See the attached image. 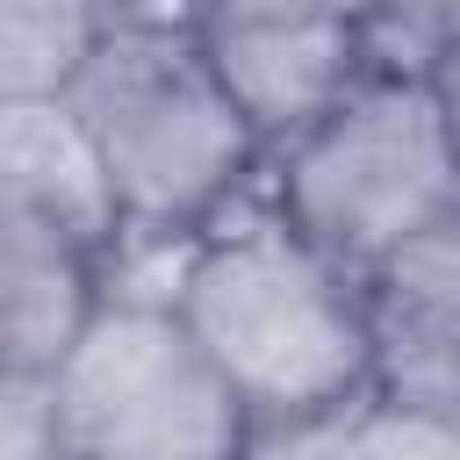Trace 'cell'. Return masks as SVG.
<instances>
[{"label":"cell","instance_id":"9c48e42d","mask_svg":"<svg viewBox=\"0 0 460 460\" xmlns=\"http://www.w3.org/2000/svg\"><path fill=\"white\" fill-rule=\"evenodd\" d=\"M122 7L137 0H0V101L65 93Z\"/></svg>","mask_w":460,"mask_h":460},{"label":"cell","instance_id":"277c9868","mask_svg":"<svg viewBox=\"0 0 460 460\" xmlns=\"http://www.w3.org/2000/svg\"><path fill=\"white\" fill-rule=\"evenodd\" d=\"M259 446L266 431L165 288H108L50 367L58 460H252Z\"/></svg>","mask_w":460,"mask_h":460},{"label":"cell","instance_id":"5bb4252c","mask_svg":"<svg viewBox=\"0 0 460 460\" xmlns=\"http://www.w3.org/2000/svg\"><path fill=\"white\" fill-rule=\"evenodd\" d=\"M158 7H172V0H158Z\"/></svg>","mask_w":460,"mask_h":460},{"label":"cell","instance_id":"30bf717a","mask_svg":"<svg viewBox=\"0 0 460 460\" xmlns=\"http://www.w3.org/2000/svg\"><path fill=\"white\" fill-rule=\"evenodd\" d=\"M316 460H460V402L374 388L316 431Z\"/></svg>","mask_w":460,"mask_h":460},{"label":"cell","instance_id":"6da1fadb","mask_svg":"<svg viewBox=\"0 0 460 460\" xmlns=\"http://www.w3.org/2000/svg\"><path fill=\"white\" fill-rule=\"evenodd\" d=\"M165 295L266 438L323 431L381 388L359 280L316 252L266 187L180 244Z\"/></svg>","mask_w":460,"mask_h":460},{"label":"cell","instance_id":"4fadbf2b","mask_svg":"<svg viewBox=\"0 0 460 460\" xmlns=\"http://www.w3.org/2000/svg\"><path fill=\"white\" fill-rule=\"evenodd\" d=\"M453 101H460V79H453Z\"/></svg>","mask_w":460,"mask_h":460},{"label":"cell","instance_id":"8992f818","mask_svg":"<svg viewBox=\"0 0 460 460\" xmlns=\"http://www.w3.org/2000/svg\"><path fill=\"white\" fill-rule=\"evenodd\" d=\"M374 374L395 395H453L460 388V208L402 237L359 273Z\"/></svg>","mask_w":460,"mask_h":460},{"label":"cell","instance_id":"3957f363","mask_svg":"<svg viewBox=\"0 0 460 460\" xmlns=\"http://www.w3.org/2000/svg\"><path fill=\"white\" fill-rule=\"evenodd\" d=\"M266 201L352 280L460 208V101L431 72L374 65L266 158Z\"/></svg>","mask_w":460,"mask_h":460},{"label":"cell","instance_id":"9a60e30c","mask_svg":"<svg viewBox=\"0 0 460 460\" xmlns=\"http://www.w3.org/2000/svg\"><path fill=\"white\" fill-rule=\"evenodd\" d=\"M453 402H460V388H453Z\"/></svg>","mask_w":460,"mask_h":460},{"label":"cell","instance_id":"7c38bea8","mask_svg":"<svg viewBox=\"0 0 460 460\" xmlns=\"http://www.w3.org/2000/svg\"><path fill=\"white\" fill-rule=\"evenodd\" d=\"M252 460H316V431H288V438H266Z\"/></svg>","mask_w":460,"mask_h":460},{"label":"cell","instance_id":"8fae6325","mask_svg":"<svg viewBox=\"0 0 460 460\" xmlns=\"http://www.w3.org/2000/svg\"><path fill=\"white\" fill-rule=\"evenodd\" d=\"M0 460H58L50 453V374L0 367Z\"/></svg>","mask_w":460,"mask_h":460},{"label":"cell","instance_id":"ba28073f","mask_svg":"<svg viewBox=\"0 0 460 460\" xmlns=\"http://www.w3.org/2000/svg\"><path fill=\"white\" fill-rule=\"evenodd\" d=\"M108 266L115 259L58 230L0 223V367L50 374L79 323L93 316V302L108 295Z\"/></svg>","mask_w":460,"mask_h":460},{"label":"cell","instance_id":"5b68a950","mask_svg":"<svg viewBox=\"0 0 460 460\" xmlns=\"http://www.w3.org/2000/svg\"><path fill=\"white\" fill-rule=\"evenodd\" d=\"M216 79L237 93L266 151L309 129L352 79L374 72L388 0H172Z\"/></svg>","mask_w":460,"mask_h":460},{"label":"cell","instance_id":"7a4b0ae2","mask_svg":"<svg viewBox=\"0 0 460 460\" xmlns=\"http://www.w3.org/2000/svg\"><path fill=\"white\" fill-rule=\"evenodd\" d=\"M129 244L180 252L266 187V137L201 58L180 7L137 0L108 22L65 86Z\"/></svg>","mask_w":460,"mask_h":460},{"label":"cell","instance_id":"52a82bcc","mask_svg":"<svg viewBox=\"0 0 460 460\" xmlns=\"http://www.w3.org/2000/svg\"><path fill=\"white\" fill-rule=\"evenodd\" d=\"M0 223L58 230L101 259H122V216L101 180V158L86 129L72 122L65 93L43 101H0Z\"/></svg>","mask_w":460,"mask_h":460}]
</instances>
